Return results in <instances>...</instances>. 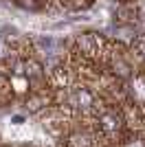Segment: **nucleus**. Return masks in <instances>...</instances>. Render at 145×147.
Segmentation results:
<instances>
[{"instance_id": "nucleus-1", "label": "nucleus", "mask_w": 145, "mask_h": 147, "mask_svg": "<svg viewBox=\"0 0 145 147\" xmlns=\"http://www.w3.org/2000/svg\"><path fill=\"white\" fill-rule=\"evenodd\" d=\"M75 101H77L79 105L88 108V105H92V94L88 90H77V92H75Z\"/></svg>"}, {"instance_id": "nucleus-2", "label": "nucleus", "mask_w": 145, "mask_h": 147, "mask_svg": "<svg viewBox=\"0 0 145 147\" xmlns=\"http://www.w3.org/2000/svg\"><path fill=\"white\" fill-rule=\"evenodd\" d=\"M103 127H106V129H117V127H119V117H115V114H106V117H103Z\"/></svg>"}]
</instances>
